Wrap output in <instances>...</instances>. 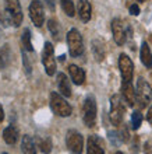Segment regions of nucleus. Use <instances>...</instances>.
Wrapping results in <instances>:
<instances>
[{"mask_svg": "<svg viewBox=\"0 0 152 154\" xmlns=\"http://www.w3.org/2000/svg\"><path fill=\"white\" fill-rule=\"evenodd\" d=\"M124 98L119 94H115L110 98V122L115 126H120L123 125V118L126 114V104H124Z\"/></svg>", "mask_w": 152, "mask_h": 154, "instance_id": "1", "label": "nucleus"}, {"mask_svg": "<svg viewBox=\"0 0 152 154\" xmlns=\"http://www.w3.org/2000/svg\"><path fill=\"white\" fill-rule=\"evenodd\" d=\"M67 45H68V52L73 57H77L82 55L84 52V42H82V37L78 32V29L73 28L68 31L67 34Z\"/></svg>", "mask_w": 152, "mask_h": 154, "instance_id": "2", "label": "nucleus"}, {"mask_svg": "<svg viewBox=\"0 0 152 154\" xmlns=\"http://www.w3.org/2000/svg\"><path fill=\"white\" fill-rule=\"evenodd\" d=\"M50 108H52V111L55 114L61 118L70 116V115H71V111H73L70 104L61 97L60 94H57V93L50 94Z\"/></svg>", "mask_w": 152, "mask_h": 154, "instance_id": "3", "label": "nucleus"}, {"mask_svg": "<svg viewBox=\"0 0 152 154\" xmlns=\"http://www.w3.org/2000/svg\"><path fill=\"white\" fill-rule=\"evenodd\" d=\"M82 121L85 126L92 128L96 122V101L94 95H88L82 105Z\"/></svg>", "mask_w": 152, "mask_h": 154, "instance_id": "4", "label": "nucleus"}, {"mask_svg": "<svg viewBox=\"0 0 152 154\" xmlns=\"http://www.w3.org/2000/svg\"><path fill=\"white\" fill-rule=\"evenodd\" d=\"M137 102H138V105L140 108H145V106L148 105L149 102L152 100V87L147 83V81L140 77L138 81H137Z\"/></svg>", "mask_w": 152, "mask_h": 154, "instance_id": "5", "label": "nucleus"}, {"mask_svg": "<svg viewBox=\"0 0 152 154\" xmlns=\"http://www.w3.org/2000/svg\"><path fill=\"white\" fill-rule=\"evenodd\" d=\"M66 143H67L68 150L73 154H81L82 153V147H84V139L82 134L77 130H68L67 136H66Z\"/></svg>", "mask_w": 152, "mask_h": 154, "instance_id": "6", "label": "nucleus"}, {"mask_svg": "<svg viewBox=\"0 0 152 154\" xmlns=\"http://www.w3.org/2000/svg\"><path fill=\"white\" fill-rule=\"evenodd\" d=\"M42 63L45 66V70L49 76H53L56 73V60H55V55H53V45L50 42H46L42 53Z\"/></svg>", "mask_w": 152, "mask_h": 154, "instance_id": "7", "label": "nucleus"}, {"mask_svg": "<svg viewBox=\"0 0 152 154\" xmlns=\"http://www.w3.org/2000/svg\"><path fill=\"white\" fill-rule=\"evenodd\" d=\"M4 2H6V10L10 13L14 27H20L22 23V10L20 2L18 0H4Z\"/></svg>", "mask_w": 152, "mask_h": 154, "instance_id": "8", "label": "nucleus"}, {"mask_svg": "<svg viewBox=\"0 0 152 154\" xmlns=\"http://www.w3.org/2000/svg\"><path fill=\"white\" fill-rule=\"evenodd\" d=\"M119 67H120L123 81H131L133 74H134V65L126 53H121L120 57H119Z\"/></svg>", "mask_w": 152, "mask_h": 154, "instance_id": "9", "label": "nucleus"}, {"mask_svg": "<svg viewBox=\"0 0 152 154\" xmlns=\"http://www.w3.org/2000/svg\"><path fill=\"white\" fill-rule=\"evenodd\" d=\"M29 17H31L32 23L36 27H42V24H43V21H45V13H43V6H42L40 2L34 0L29 4Z\"/></svg>", "mask_w": 152, "mask_h": 154, "instance_id": "10", "label": "nucleus"}, {"mask_svg": "<svg viewBox=\"0 0 152 154\" xmlns=\"http://www.w3.org/2000/svg\"><path fill=\"white\" fill-rule=\"evenodd\" d=\"M112 31H113V38L116 41L117 45H124L126 39H127V32H126V27L123 25L120 18H115L112 21Z\"/></svg>", "mask_w": 152, "mask_h": 154, "instance_id": "11", "label": "nucleus"}, {"mask_svg": "<svg viewBox=\"0 0 152 154\" xmlns=\"http://www.w3.org/2000/svg\"><path fill=\"white\" fill-rule=\"evenodd\" d=\"M121 97L128 106H134L137 102V93L134 91L131 81H123L121 84Z\"/></svg>", "mask_w": 152, "mask_h": 154, "instance_id": "12", "label": "nucleus"}, {"mask_svg": "<svg viewBox=\"0 0 152 154\" xmlns=\"http://www.w3.org/2000/svg\"><path fill=\"white\" fill-rule=\"evenodd\" d=\"M87 151H88V154H105L102 140L95 134L89 136L88 144H87Z\"/></svg>", "mask_w": 152, "mask_h": 154, "instance_id": "13", "label": "nucleus"}, {"mask_svg": "<svg viewBox=\"0 0 152 154\" xmlns=\"http://www.w3.org/2000/svg\"><path fill=\"white\" fill-rule=\"evenodd\" d=\"M57 87L59 91L63 97H71V87H70V81H68L67 76L64 73H59L57 74Z\"/></svg>", "mask_w": 152, "mask_h": 154, "instance_id": "14", "label": "nucleus"}, {"mask_svg": "<svg viewBox=\"0 0 152 154\" xmlns=\"http://www.w3.org/2000/svg\"><path fill=\"white\" fill-rule=\"evenodd\" d=\"M68 73H70V77H71V80L74 84L77 85H81L84 84L85 81V72L81 67L76 65H70L68 66Z\"/></svg>", "mask_w": 152, "mask_h": 154, "instance_id": "15", "label": "nucleus"}, {"mask_svg": "<svg viewBox=\"0 0 152 154\" xmlns=\"http://www.w3.org/2000/svg\"><path fill=\"white\" fill-rule=\"evenodd\" d=\"M78 14H80V18L84 23H88L91 20L92 8L88 0H78Z\"/></svg>", "mask_w": 152, "mask_h": 154, "instance_id": "16", "label": "nucleus"}, {"mask_svg": "<svg viewBox=\"0 0 152 154\" xmlns=\"http://www.w3.org/2000/svg\"><path fill=\"white\" fill-rule=\"evenodd\" d=\"M140 56H141V62L144 63L145 67L151 69L152 67V52H151V49H149L147 42H142V45H141Z\"/></svg>", "mask_w": 152, "mask_h": 154, "instance_id": "17", "label": "nucleus"}, {"mask_svg": "<svg viewBox=\"0 0 152 154\" xmlns=\"http://www.w3.org/2000/svg\"><path fill=\"white\" fill-rule=\"evenodd\" d=\"M3 139L7 144H16L18 140V130L14 126H8L3 132Z\"/></svg>", "mask_w": 152, "mask_h": 154, "instance_id": "18", "label": "nucleus"}, {"mask_svg": "<svg viewBox=\"0 0 152 154\" xmlns=\"http://www.w3.org/2000/svg\"><path fill=\"white\" fill-rule=\"evenodd\" d=\"M21 150H22V154H36V147L35 143L32 140L31 136L25 134L22 137V143H21Z\"/></svg>", "mask_w": 152, "mask_h": 154, "instance_id": "19", "label": "nucleus"}, {"mask_svg": "<svg viewBox=\"0 0 152 154\" xmlns=\"http://www.w3.org/2000/svg\"><path fill=\"white\" fill-rule=\"evenodd\" d=\"M21 42H22V48L28 52H32L34 48H32V44H31V32H29L28 28H24L22 34H21Z\"/></svg>", "mask_w": 152, "mask_h": 154, "instance_id": "20", "label": "nucleus"}, {"mask_svg": "<svg viewBox=\"0 0 152 154\" xmlns=\"http://www.w3.org/2000/svg\"><path fill=\"white\" fill-rule=\"evenodd\" d=\"M92 52L95 55L96 60H102L105 56V52H103V45L100 41H92Z\"/></svg>", "mask_w": 152, "mask_h": 154, "instance_id": "21", "label": "nucleus"}, {"mask_svg": "<svg viewBox=\"0 0 152 154\" xmlns=\"http://www.w3.org/2000/svg\"><path fill=\"white\" fill-rule=\"evenodd\" d=\"M48 28L50 31V34L53 35V38L56 41L60 39V27L56 23V20H49L48 21Z\"/></svg>", "mask_w": 152, "mask_h": 154, "instance_id": "22", "label": "nucleus"}, {"mask_svg": "<svg viewBox=\"0 0 152 154\" xmlns=\"http://www.w3.org/2000/svg\"><path fill=\"white\" fill-rule=\"evenodd\" d=\"M60 3H61V8H63V11L66 13L68 17H74L76 10H74L73 0H60Z\"/></svg>", "mask_w": 152, "mask_h": 154, "instance_id": "23", "label": "nucleus"}, {"mask_svg": "<svg viewBox=\"0 0 152 154\" xmlns=\"http://www.w3.org/2000/svg\"><path fill=\"white\" fill-rule=\"evenodd\" d=\"M39 149L40 151L43 154H49L52 151V142H50V139L46 137V139H39Z\"/></svg>", "mask_w": 152, "mask_h": 154, "instance_id": "24", "label": "nucleus"}, {"mask_svg": "<svg viewBox=\"0 0 152 154\" xmlns=\"http://www.w3.org/2000/svg\"><path fill=\"white\" fill-rule=\"evenodd\" d=\"M141 123H142V115H141L140 111H134L133 115H131V126H133V129L134 130L140 129Z\"/></svg>", "mask_w": 152, "mask_h": 154, "instance_id": "25", "label": "nucleus"}, {"mask_svg": "<svg viewBox=\"0 0 152 154\" xmlns=\"http://www.w3.org/2000/svg\"><path fill=\"white\" fill-rule=\"evenodd\" d=\"M0 24L3 25V27H10L11 24H14L11 16H10V13H8L7 10H6V11H1V10H0Z\"/></svg>", "mask_w": 152, "mask_h": 154, "instance_id": "26", "label": "nucleus"}, {"mask_svg": "<svg viewBox=\"0 0 152 154\" xmlns=\"http://www.w3.org/2000/svg\"><path fill=\"white\" fill-rule=\"evenodd\" d=\"M117 133H119V137H120V140H121L123 143L128 142V139H130V134H128V129L126 128V126H121L120 132H117Z\"/></svg>", "mask_w": 152, "mask_h": 154, "instance_id": "27", "label": "nucleus"}, {"mask_svg": "<svg viewBox=\"0 0 152 154\" xmlns=\"http://www.w3.org/2000/svg\"><path fill=\"white\" fill-rule=\"evenodd\" d=\"M109 139H110V142L113 143V144H120L121 143V140H120V137H119V133L117 132H109Z\"/></svg>", "mask_w": 152, "mask_h": 154, "instance_id": "28", "label": "nucleus"}, {"mask_svg": "<svg viewBox=\"0 0 152 154\" xmlns=\"http://www.w3.org/2000/svg\"><path fill=\"white\" fill-rule=\"evenodd\" d=\"M22 62H24V69L27 72V74H31V63H29L27 55L24 53V49H22Z\"/></svg>", "mask_w": 152, "mask_h": 154, "instance_id": "29", "label": "nucleus"}, {"mask_svg": "<svg viewBox=\"0 0 152 154\" xmlns=\"http://www.w3.org/2000/svg\"><path fill=\"white\" fill-rule=\"evenodd\" d=\"M130 14H131V16H138V14H140V7H138L137 4H131V6H130Z\"/></svg>", "mask_w": 152, "mask_h": 154, "instance_id": "30", "label": "nucleus"}, {"mask_svg": "<svg viewBox=\"0 0 152 154\" xmlns=\"http://www.w3.org/2000/svg\"><path fill=\"white\" fill-rule=\"evenodd\" d=\"M145 154H152V143H149V142H147L145 143Z\"/></svg>", "mask_w": 152, "mask_h": 154, "instance_id": "31", "label": "nucleus"}, {"mask_svg": "<svg viewBox=\"0 0 152 154\" xmlns=\"http://www.w3.org/2000/svg\"><path fill=\"white\" fill-rule=\"evenodd\" d=\"M4 66H6V57L3 56V53L0 52V70L3 69Z\"/></svg>", "mask_w": 152, "mask_h": 154, "instance_id": "32", "label": "nucleus"}, {"mask_svg": "<svg viewBox=\"0 0 152 154\" xmlns=\"http://www.w3.org/2000/svg\"><path fill=\"white\" fill-rule=\"evenodd\" d=\"M147 121L149 122L152 125V105L149 106V109H148V114H147Z\"/></svg>", "mask_w": 152, "mask_h": 154, "instance_id": "33", "label": "nucleus"}, {"mask_svg": "<svg viewBox=\"0 0 152 154\" xmlns=\"http://www.w3.org/2000/svg\"><path fill=\"white\" fill-rule=\"evenodd\" d=\"M48 2V6L50 7V10H55V2L56 0H46Z\"/></svg>", "mask_w": 152, "mask_h": 154, "instance_id": "34", "label": "nucleus"}, {"mask_svg": "<svg viewBox=\"0 0 152 154\" xmlns=\"http://www.w3.org/2000/svg\"><path fill=\"white\" fill-rule=\"evenodd\" d=\"M4 119V111H3V108H1V105H0V122Z\"/></svg>", "mask_w": 152, "mask_h": 154, "instance_id": "35", "label": "nucleus"}, {"mask_svg": "<svg viewBox=\"0 0 152 154\" xmlns=\"http://www.w3.org/2000/svg\"><path fill=\"white\" fill-rule=\"evenodd\" d=\"M138 2H141V3H144V2H147V0H138Z\"/></svg>", "mask_w": 152, "mask_h": 154, "instance_id": "36", "label": "nucleus"}, {"mask_svg": "<svg viewBox=\"0 0 152 154\" xmlns=\"http://www.w3.org/2000/svg\"><path fill=\"white\" fill-rule=\"evenodd\" d=\"M116 154H124V153H121V151H117V153Z\"/></svg>", "mask_w": 152, "mask_h": 154, "instance_id": "37", "label": "nucleus"}, {"mask_svg": "<svg viewBox=\"0 0 152 154\" xmlns=\"http://www.w3.org/2000/svg\"><path fill=\"white\" fill-rule=\"evenodd\" d=\"M4 154H7V153H4Z\"/></svg>", "mask_w": 152, "mask_h": 154, "instance_id": "38", "label": "nucleus"}]
</instances>
